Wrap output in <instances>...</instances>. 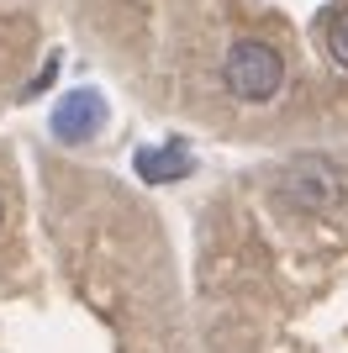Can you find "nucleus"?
<instances>
[{
  "instance_id": "obj_1",
  "label": "nucleus",
  "mask_w": 348,
  "mask_h": 353,
  "mask_svg": "<svg viewBox=\"0 0 348 353\" xmlns=\"http://www.w3.org/2000/svg\"><path fill=\"white\" fill-rule=\"evenodd\" d=\"M222 74H227V90L238 101L264 105V101H275L280 85H285V59L269 43H259V37H243V43H232Z\"/></svg>"
},
{
  "instance_id": "obj_2",
  "label": "nucleus",
  "mask_w": 348,
  "mask_h": 353,
  "mask_svg": "<svg viewBox=\"0 0 348 353\" xmlns=\"http://www.w3.org/2000/svg\"><path fill=\"white\" fill-rule=\"evenodd\" d=\"M275 195L285 201L290 211H306V216H322V211L338 206V195H343V174H338L327 159H296L280 169L275 179Z\"/></svg>"
},
{
  "instance_id": "obj_3",
  "label": "nucleus",
  "mask_w": 348,
  "mask_h": 353,
  "mask_svg": "<svg viewBox=\"0 0 348 353\" xmlns=\"http://www.w3.org/2000/svg\"><path fill=\"white\" fill-rule=\"evenodd\" d=\"M48 127H53L58 143H90V137L106 127V101H101V90H69V95L53 105Z\"/></svg>"
},
{
  "instance_id": "obj_4",
  "label": "nucleus",
  "mask_w": 348,
  "mask_h": 353,
  "mask_svg": "<svg viewBox=\"0 0 348 353\" xmlns=\"http://www.w3.org/2000/svg\"><path fill=\"white\" fill-rule=\"evenodd\" d=\"M190 169H195V159H190L185 143L143 148V153H137V174H143V185H169V179H185Z\"/></svg>"
},
{
  "instance_id": "obj_5",
  "label": "nucleus",
  "mask_w": 348,
  "mask_h": 353,
  "mask_svg": "<svg viewBox=\"0 0 348 353\" xmlns=\"http://www.w3.org/2000/svg\"><path fill=\"white\" fill-rule=\"evenodd\" d=\"M327 53H333V59L348 69V11H338L333 27H327Z\"/></svg>"
},
{
  "instance_id": "obj_6",
  "label": "nucleus",
  "mask_w": 348,
  "mask_h": 353,
  "mask_svg": "<svg viewBox=\"0 0 348 353\" xmlns=\"http://www.w3.org/2000/svg\"><path fill=\"white\" fill-rule=\"evenodd\" d=\"M0 221H6V206H0Z\"/></svg>"
}]
</instances>
